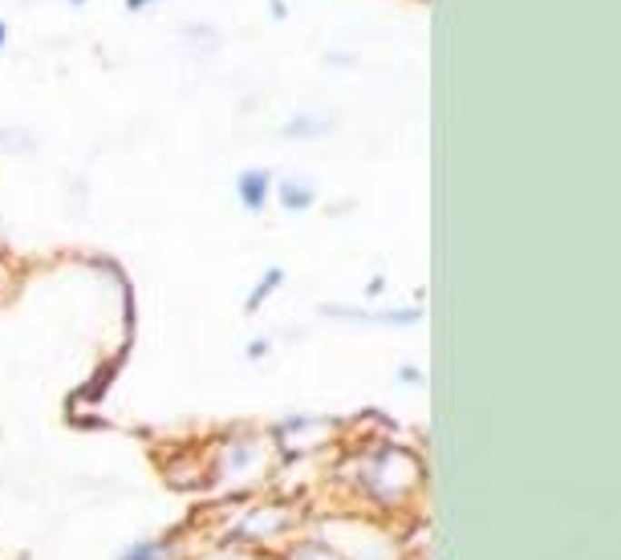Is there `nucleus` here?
<instances>
[{
	"mask_svg": "<svg viewBox=\"0 0 621 560\" xmlns=\"http://www.w3.org/2000/svg\"><path fill=\"white\" fill-rule=\"evenodd\" d=\"M354 484L374 507H402L415 500L418 484H423V467L418 455L406 447H390V443H374L354 459Z\"/></svg>",
	"mask_w": 621,
	"mask_h": 560,
	"instance_id": "f257e3e1",
	"label": "nucleus"
},
{
	"mask_svg": "<svg viewBox=\"0 0 621 560\" xmlns=\"http://www.w3.org/2000/svg\"><path fill=\"white\" fill-rule=\"evenodd\" d=\"M268 463H273V455L265 451V443L256 435H240L227 447H220V455L212 459V479L232 487V495H244L248 487H256L265 479Z\"/></svg>",
	"mask_w": 621,
	"mask_h": 560,
	"instance_id": "f03ea898",
	"label": "nucleus"
},
{
	"mask_svg": "<svg viewBox=\"0 0 621 560\" xmlns=\"http://www.w3.org/2000/svg\"><path fill=\"white\" fill-rule=\"evenodd\" d=\"M293 520H296V507L285 500L244 504L240 515L232 520V528H227V540H235V545H244V548H256V545H265V540L281 536Z\"/></svg>",
	"mask_w": 621,
	"mask_h": 560,
	"instance_id": "7ed1b4c3",
	"label": "nucleus"
},
{
	"mask_svg": "<svg viewBox=\"0 0 621 560\" xmlns=\"http://www.w3.org/2000/svg\"><path fill=\"white\" fill-rule=\"evenodd\" d=\"M334 426L329 423H313V418H296V423H285L281 431H276V447L288 459H305V455L321 451L326 443H334Z\"/></svg>",
	"mask_w": 621,
	"mask_h": 560,
	"instance_id": "20e7f679",
	"label": "nucleus"
},
{
	"mask_svg": "<svg viewBox=\"0 0 621 560\" xmlns=\"http://www.w3.org/2000/svg\"><path fill=\"white\" fill-rule=\"evenodd\" d=\"M118 560H183V548L175 540H146V545L126 548Z\"/></svg>",
	"mask_w": 621,
	"mask_h": 560,
	"instance_id": "39448f33",
	"label": "nucleus"
},
{
	"mask_svg": "<svg viewBox=\"0 0 621 560\" xmlns=\"http://www.w3.org/2000/svg\"><path fill=\"white\" fill-rule=\"evenodd\" d=\"M285 560H341V553H334V548H326V545H301V548H293Z\"/></svg>",
	"mask_w": 621,
	"mask_h": 560,
	"instance_id": "423d86ee",
	"label": "nucleus"
},
{
	"mask_svg": "<svg viewBox=\"0 0 621 560\" xmlns=\"http://www.w3.org/2000/svg\"><path fill=\"white\" fill-rule=\"evenodd\" d=\"M199 560H265L256 548H244V545H232V548H215V553H204Z\"/></svg>",
	"mask_w": 621,
	"mask_h": 560,
	"instance_id": "0eeeda50",
	"label": "nucleus"
},
{
	"mask_svg": "<svg viewBox=\"0 0 621 560\" xmlns=\"http://www.w3.org/2000/svg\"><path fill=\"white\" fill-rule=\"evenodd\" d=\"M260 187H265V179H260V175H252V179H244V199H248L252 207L260 204Z\"/></svg>",
	"mask_w": 621,
	"mask_h": 560,
	"instance_id": "6e6552de",
	"label": "nucleus"
}]
</instances>
